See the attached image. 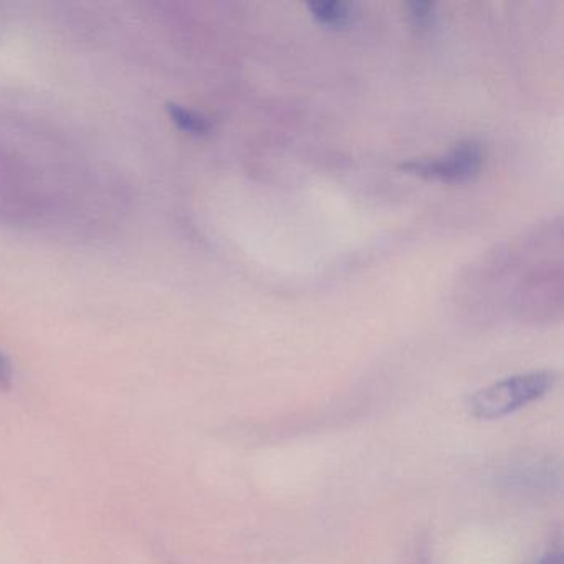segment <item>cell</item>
I'll return each instance as SVG.
<instances>
[{"label":"cell","mask_w":564,"mask_h":564,"mask_svg":"<svg viewBox=\"0 0 564 564\" xmlns=\"http://www.w3.org/2000/svg\"><path fill=\"white\" fill-rule=\"evenodd\" d=\"M484 148L477 141H462L460 144L441 158H421L408 161L401 170L424 180L460 184L475 180L484 166Z\"/></svg>","instance_id":"obj_2"},{"label":"cell","mask_w":564,"mask_h":564,"mask_svg":"<svg viewBox=\"0 0 564 564\" xmlns=\"http://www.w3.org/2000/svg\"><path fill=\"white\" fill-rule=\"evenodd\" d=\"M408 18L414 28H425L434 19L435 6L431 2H412L408 4Z\"/></svg>","instance_id":"obj_5"},{"label":"cell","mask_w":564,"mask_h":564,"mask_svg":"<svg viewBox=\"0 0 564 564\" xmlns=\"http://www.w3.org/2000/svg\"><path fill=\"white\" fill-rule=\"evenodd\" d=\"M306 9L318 24L326 28H345L352 18L351 6L345 2H310Z\"/></svg>","instance_id":"obj_3"},{"label":"cell","mask_w":564,"mask_h":564,"mask_svg":"<svg viewBox=\"0 0 564 564\" xmlns=\"http://www.w3.org/2000/svg\"><path fill=\"white\" fill-rule=\"evenodd\" d=\"M538 564H560V556L557 554H547Z\"/></svg>","instance_id":"obj_7"},{"label":"cell","mask_w":564,"mask_h":564,"mask_svg":"<svg viewBox=\"0 0 564 564\" xmlns=\"http://www.w3.org/2000/svg\"><path fill=\"white\" fill-rule=\"evenodd\" d=\"M554 384V375L550 371H533L527 375L511 376L495 382L468 399V412L480 421L505 417L531 402L543 398Z\"/></svg>","instance_id":"obj_1"},{"label":"cell","mask_w":564,"mask_h":564,"mask_svg":"<svg viewBox=\"0 0 564 564\" xmlns=\"http://www.w3.org/2000/svg\"><path fill=\"white\" fill-rule=\"evenodd\" d=\"M170 115L181 130L187 131L191 134H197V137L209 133L210 128H213L209 118L197 113V111L180 107V105H170Z\"/></svg>","instance_id":"obj_4"},{"label":"cell","mask_w":564,"mask_h":564,"mask_svg":"<svg viewBox=\"0 0 564 564\" xmlns=\"http://www.w3.org/2000/svg\"><path fill=\"white\" fill-rule=\"evenodd\" d=\"M9 379H11V366H9L8 359L0 355V386L6 384Z\"/></svg>","instance_id":"obj_6"}]
</instances>
